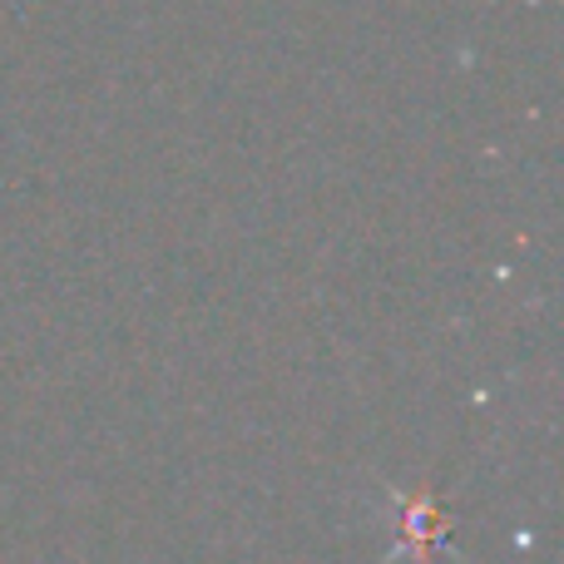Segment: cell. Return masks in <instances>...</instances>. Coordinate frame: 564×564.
Listing matches in <instances>:
<instances>
[{"mask_svg":"<svg viewBox=\"0 0 564 564\" xmlns=\"http://www.w3.org/2000/svg\"><path fill=\"white\" fill-rule=\"evenodd\" d=\"M431 550V545H446L441 535V520H436V506L426 496H411L401 500V550Z\"/></svg>","mask_w":564,"mask_h":564,"instance_id":"6da1fadb","label":"cell"}]
</instances>
